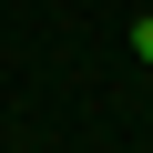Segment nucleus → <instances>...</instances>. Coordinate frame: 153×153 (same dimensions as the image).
<instances>
[{
    "instance_id": "nucleus-1",
    "label": "nucleus",
    "mask_w": 153,
    "mask_h": 153,
    "mask_svg": "<svg viewBox=\"0 0 153 153\" xmlns=\"http://www.w3.org/2000/svg\"><path fill=\"white\" fill-rule=\"evenodd\" d=\"M133 61H143V71H153V10H143V21H133Z\"/></svg>"
}]
</instances>
